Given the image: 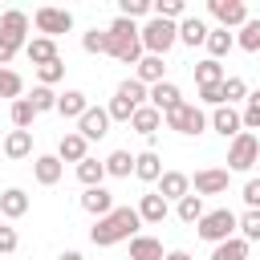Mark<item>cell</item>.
<instances>
[{
    "instance_id": "1",
    "label": "cell",
    "mask_w": 260,
    "mask_h": 260,
    "mask_svg": "<svg viewBox=\"0 0 260 260\" xmlns=\"http://www.w3.org/2000/svg\"><path fill=\"white\" fill-rule=\"evenodd\" d=\"M138 211L134 207H114V211H106L93 228H89V244H98V248H110V244H122V240H134L138 236Z\"/></svg>"
},
{
    "instance_id": "2",
    "label": "cell",
    "mask_w": 260,
    "mask_h": 260,
    "mask_svg": "<svg viewBox=\"0 0 260 260\" xmlns=\"http://www.w3.org/2000/svg\"><path fill=\"white\" fill-rule=\"evenodd\" d=\"M106 53L126 61V65H138L142 57V45H138V24L126 20V16H114L110 28H106Z\"/></svg>"
},
{
    "instance_id": "3",
    "label": "cell",
    "mask_w": 260,
    "mask_h": 260,
    "mask_svg": "<svg viewBox=\"0 0 260 260\" xmlns=\"http://www.w3.org/2000/svg\"><path fill=\"white\" fill-rule=\"evenodd\" d=\"M138 106H146V85H138L134 77H126V81L118 85V93L110 98L106 118H110V122H130V114H134Z\"/></svg>"
},
{
    "instance_id": "4",
    "label": "cell",
    "mask_w": 260,
    "mask_h": 260,
    "mask_svg": "<svg viewBox=\"0 0 260 260\" xmlns=\"http://www.w3.org/2000/svg\"><path fill=\"white\" fill-rule=\"evenodd\" d=\"M195 232H199V240H207V244H223V240H232V232H236V211H228V207L203 211L199 223H195Z\"/></svg>"
},
{
    "instance_id": "5",
    "label": "cell",
    "mask_w": 260,
    "mask_h": 260,
    "mask_svg": "<svg viewBox=\"0 0 260 260\" xmlns=\"http://www.w3.org/2000/svg\"><path fill=\"white\" fill-rule=\"evenodd\" d=\"M138 45H142L150 57H167V49L175 45V24H171V20L150 16V20L138 28Z\"/></svg>"
},
{
    "instance_id": "6",
    "label": "cell",
    "mask_w": 260,
    "mask_h": 260,
    "mask_svg": "<svg viewBox=\"0 0 260 260\" xmlns=\"http://www.w3.org/2000/svg\"><path fill=\"white\" fill-rule=\"evenodd\" d=\"M256 158H260V138L256 134H248V130H240L236 138H232V146H228V175L232 171H252L256 167Z\"/></svg>"
},
{
    "instance_id": "7",
    "label": "cell",
    "mask_w": 260,
    "mask_h": 260,
    "mask_svg": "<svg viewBox=\"0 0 260 260\" xmlns=\"http://www.w3.org/2000/svg\"><path fill=\"white\" fill-rule=\"evenodd\" d=\"M162 122H167L175 134H203V126H207V114H203L199 106H191V102H179L171 114H162Z\"/></svg>"
},
{
    "instance_id": "8",
    "label": "cell",
    "mask_w": 260,
    "mask_h": 260,
    "mask_svg": "<svg viewBox=\"0 0 260 260\" xmlns=\"http://www.w3.org/2000/svg\"><path fill=\"white\" fill-rule=\"evenodd\" d=\"M32 24H37V32H41V37L57 41L61 32H69V28H73V16H69L65 8H53V4H45V8H37V12H32Z\"/></svg>"
},
{
    "instance_id": "9",
    "label": "cell",
    "mask_w": 260,
    "mask_h": 260,
    "mask_svg": "<svg viewBox=\"0 0 260 260\" xmlns=\"http://www.w3.org/2000/svg\"><path fill=\"white\" fill-rule=\"evenodd\" d=\"M77 134H81L85 142L106 138V134H110V118H106V110H102V106H85V114L77 118Z\"/></svg>"
},
{
    "instance_id": "10",
    "label": "cell",
    "mask_w": 260,
    "mask_h": 260,
    "mask_svg": "<svg viewBox=\"0 0 260 260\" xmlns=\"http://www.w3.org/2000/svg\"><path fill=\"white\" fill-rule=\"evenodd\" d=\"M228 179H232V175H228L223 167H203V171H195L191 183H195V195L203 199V195H223V191H228Z\"/></svg>"
},
{
    "instance_id": "11",
    "label": "cell",
    "mask_w": 260,
    "mask_h": 260,
    "mask_svg": "<svg viewBox=\"0 0 260 260\" xmlns=\"http://www.w3.org/2000/svg\"><path fill=\"white\" fill-rule=\"evenodd\" d=\"M207 8H211V16L219 20V28H232V24H244V20H248L244 0H207Z\"/></svg>"
},
{
    "instance_id": "12",
    "label": "cell",
    "mask_w": 260,
    "mask_h": 260,
    "mask_svg": "<svg viewBox=\"0 0 260 260\" xmlns=\"http://www.w3.org/2000/svg\"><path fill=\"white\" fill-rule=\"evenodd\" d=\"M179 102H183V93H179L175 81H158V85H150V93H146V106L158 110V114H171Z\"/></svg>"
},
{
    "instance_id": "13",
    "label": "cell",
    "mask_w": 260,
    "mask_h": 260,
    "mask_svg": "<svg viewBox=\"0 0 260 260\" xmlns=\"http://www.w3.org/2000/svg\"><path fill=\"white\" fill-rule=\"evenodd\" d=\"M154 195H162L167 203H171V199L179 203L183 195H191V179H187L183 171H162V175H158V191H154Z\"/></svg>"
},
{
    "instance_id": "14",
    "label": "cell",
    "mask_w": 260,
    "mask_h": 260,
    "mask_svg": "<svg viewBox=\"0 0 260 260\" xmlns=\"http://www.w3.org/2000/svg\"><path fill=\"white\" fill-rule=\"evenodd\" d=\"M85 150H89V142H85L77 130H69V134H61V142H57V162H61V167H65V162H81Z\"/></svg>"
},
{
    "instance_id": "15",
    "label": "cell",
    "mask_w": 260,
    "mask_h": 260,
    "mask_svg": "<svg viewBox=\"0 0 260 260\" xmlns=\"http://www.w3.org/2000/svg\"><path fill=\"white\" fill-rule=\"evenodd\" d=\"M0 37H8V41H16V45H24V37H28V16H24L20 8H8V12L0 16Z\"/></svg>"
},
{
    "instance_id": "16",
    "label": "cell",
    "mask_w": 260,
    "mask_h": 260,
    "mask_svg": "<svg viewBox=\"0 0 260 260\" xmlns=\"http://www.w3.org/2000/svg\"><path fill=\"white\" fill-rule=\"evenodd\" d=\"M134 81L138 85H158V81H167V65H162V57H138V73H134Z\"/></svg>"
},
{
    "instance_id": "17",
    "label": "cell",
    "mask_w": 260,
    "mask_h": 260,
    "mask_svg": "<svg viewBox=\"0 0 260 260\" xmlns=\"http://www.w3.org/2000/svg\"><path fill=\"white\" fill-rule=\"evenodd\" d=\"M81 207L102 219L106 211H114V195H110L106 187H85V191H81Z\"/></svg>"
},
{
    "instance_id": "18",
    "label": "cell",
    "mask_w": 260,
    "mask_h": 260,
    "mask_svg": "<svg viewBox=\"0 0 260 260\" xmlns=\"http://www.w3.org/2000/svg\"><path fill=\"white\" fill-rule=\"evenodd\" d=\"M203 37H207V24L199 20V16H183L179 24H175V41H183V45H203Z\"/></svg>"
},
{
    "instance_id": "19",
    "label": "cell",
    "mask_w": 260,
    "mask_h": 260,
    "mask_svg": "<svg viewBox=\"0 0 260 260\" xmlns=\"http://www.w3.org/2000/svg\"><path fill=\"white\" fill-rule=\"evenodd\" d=\"M85 106H89V98H85L81 89H65V93H57V106H53V110H57L61 118H81Z\"/></svg>"
},
{
    "instance_id": "20",
    "label": "cell",
    "mask_w": 260,
    "mask_h": 260,
    "mask_svg": "<svg viewBox=\"0 0 260 260\" xmlns=\"http://www.w3.org/2000/svg\"><path fill=\"white\" fill-rule=\"evenodd\" d=\"M61 171H65V167L57 162V154H37V158H32V175H37L41 187H53V183L61 179Z\"/></svg>"
},
{
    "instance_id": "21",
    "label": "cell",
    "mask_w": 260,
    "mask_h": 260,
    "mask_svg": "<svg viewBox=\"0 0 260 260\" xmlns=\"http://www.w3.org/2000/svg\"><path fill=\"white\" fill-rule=\"evenodd\" d=\"M130 175H138L142 183H158V175H162V158L154 154V150H142V154H134V171Z\"/></svg>"
},
{
    "instance_id": "22",
    "label": "cell",
    "mask_w": 260,
    "mask_h": 260,
    "mask_svg": "<svg viewBox=\"0 0 260 260\" xmlns=\"http://www.w3.org/2000/svg\"><path fill=\"white\" fill-rule=\"evenodd\" d=\"M134 211H138V219H142V223H162V219H167V199L150 191V195H142V199H138V207H134Z\"/></svg>"
},
{
    "instance_id": "23",
    "label": "cell",
    "mask_w": 260,
    "mask_h": 260,
    "mask_svg": "<svg viewBox=\"0 0 260 260\" xmlns=\"http://www.w3.org/2000/svg\"><path fill=\"white\" fill-rule=\"evenodd\" d=\"M24 211H28V195H24L20 187L0 191V215H4V219H20Z\"/></svg>"
},
{
    "instance_id": "24",
    "label": "cell",
    "mask_w": 260,
    "mask_h": 260,
    "mask_svg": "<svg viewBox=\"0 0 260 260\" xmlns=\"http://www.w3.org/2000/svg\"><path fill=\"white\" fill-rule=\"evenodd\" d=\"M24 53H28L32 65H49V61H57V41H49V37H32V41H24Z\"/></svg>"
},
{
    "instance_id": "25",
    "label": "cell",
    "mask_w": 260,
    "mask_h": 260,
    "mask_svg": "<svg viewBox=\"0 0 260 260\" xmlns=\"http://www.w3.org/2000/svg\"><path fill=\"white\" fill-rule=\"evenodd\" d=\"M211 130H219L223 138H236L244 126H240V114H236L232 106H215V114H211Z\"/></svg>"
},
{
    "instance_id": "26",
    "label": "cell",
    "mask_w": 260,
    "mask_h": 260,
    "mask_svg": "<svg viewBox=\"0 0 260 260\" xmlns=\"http://www.w3.org/2000/svg\"><path fill=\"white\" fill-rule=\"evenodd\" d=\"M4 154H8L12 162L28 158V154H32V130H12V134L4 138Z\"/></svg>"
},
{
    "instance_id": "27",
    "label": "cell",
    "mask_w": 260,
    "mask_h": 260,
    "mask_svg": "<svg viewBox=\"0 0 260 260\" xmlns=\"http://www.w3.org/2000/svg\"><path fill=\"white\" fill-rule=\"evenodd\" d=\"M167 252H162V240H154V236H134L130 240V260H162Z\"/></svg>"
},
{
    "instance_id": "28",
    "label": "cell",
    "mask_w": 260,
    "mask_h": 260,
    "mask_svg": "<svg viewBox=\"0 0 260 260\" xmlns=\"http://www.w3.org/2000/svg\"><path fill=\"white\" fill-rule=\"evenodd\" d=\"M130 126H134L138 134H146V138H150V134H158V126H162V114H158V110H150V106H138V110L130 114Z\"/></svg>"
},
{
    "instance_id": "29",
    "label": "cell",
    "mask_w": 260,
    "mask_h": 260,
    "mask_svg": "<svg viewBox=\"0 0 260 260\" xmlns=\"http://www.w3.org/2000/svg\"><path fill=\"white\" fill-rule=\"evenodd\" d=\"M203 45H207V53H211V61H219V57H228V49H232L236 41H232V32H228V28H207V37H203Z\"/></svg>"
},
{
    "instance_id": "30",
    "label": "cell",
    "mask_w": 260,
    "mask_h": 260,
    "mask_svg": "<svg viewBox=\"0 0 260 260\" xmlns=\"http://www.w3.org/2000/svg\"><path fill=\"white\" fill-rule=\"evenodd\" d=\"M211 260H248V244L240 236H232V240H223V244L211 248Z\"/></svg>"
},
{
    "instance_id": "31",
    "label": "cell",
    "mask_w": 260,
    "mask_h": 260,
    "mask_svg": "<svg viewBox=\"0 0 260 260\" xmlns=\"http://www.w3.org/2000/svg\"><path fill=\"white\" fill-rule=\"evenodd\" d=\"M244 53H260V20H244L240 24V37H232Z\"/></svg>"
},
{
    "instance_id": "32",
    "label": "cell",
    "mask_w": 260,
    "mask_h": 260,
    "mask_svg": "<svg viewBox=\"0 0 260 260\" xmlns=\"http://www.w3.org/2000/svg\"><path fill=\"white\" fill-rule=\"evenodd\" d=\"M102 167H106V175H114V179H126V175L134 171V154H130V150H114V154H110Z\"/></svg>"
},
{
    "instance_id": "33",
    "label": "cell",
    "mask_w": 260,
    "mask_h": 260,
    "mask_svg": "<svg viewBox=\"0 0 260 260\" xmlns=\"http://www.w3.org/2000/svg\"><path fill=\"white\" fill-rule=\"evenodd\" d=\"M77 179H81L85 187H102V179H106V167H102L98 158H89V154H85V158L77 162Z\"/></svg>"
},
{
    "instance_id": "34",
    "label": "cell",
    "mask_w": 260,
    "mask_h": 260,
    "mask_svg": "<svg viewBox=\"0 0 260 260\" xmlns=\"http://www.w3.org/2000/svg\"><path fill=\"white\" fill-rule=\"evenodd\" d=\"M195 81H199V85H219V81H223V65L211 61V57H207V61H195Z\"/></svg>"
},
{
    "instance_id": "35",
    "label": "cell",
    "mask_w": 260,
    "mask_h": 260,
    "mask_svg": "<svg viewBox=\"0 0 260 260\" xmlns=\"http://www.w3.org/2000/svg\"><path fill=\"white\" fill-rule=\"evenodd\" d=\"M150 12H154L158 20H171V24H175V20H183L187 4H183V0H158V4H150Z\"/></svg>"
},
{
    "instance_id": "36",
    "label": "cell",
    "mask_w": 260,
    "mask_h": 260,
    "mask_svg": "<svg viewBox=\"0 0 260 260\" xmlns=\"http://www.w3.org/2000/svg\"><path fill=\"white\" fill-rule=\"evenodd\" d=\"M219 98H223V106H232V102L248 98V85H244V77H223V81H219Z\"/></svg>"
},
{
    "instance_id": "37",
    "label": "cell",
    "mask_w": 260,
    "mask_h": 260,
    "mask_svg": "<svg viewBox=\"0 0 260 260\" xmlns=\"http://www.w3.org/2000/svg\"><path fill=\"white\" fill-rule=\"evenodd\" d=\"M236 228L244 232V236H240L244 244H252V240H260V211H244V215H236Z\"/></svg>"
},
{
    "instance_id": "38",
    "label": "cell",
    "mask_w": 260,
    "mask_h": 260,
    "mask_svg": "<svg viewBox=\"0 0 260 260\" xmlns=\"http://www.w3.org/2000/svg\"><path fill=\"white\" fill-rule=\"evenodd\" d=\"M37 77H41V85H45V89H53V85L65 77V61L57 57V61H49V65H37Z\"/></svg>"
},
{
    "instance_id": "39",
    "label": "cell",
    "mask_w": 260,
    "mask_h": 260,
    "mask_svg": "<svg viewBox=\"0 0 260 260\" xmlns=\"http://www.w3.org/2000/svg\"><path fill=\"white\" fill-rule=\"evenodd\" d=\"M24 102L32 106V114H45V110H53V106H57V93H53V89H45V85H37Z\"/></svg>"
},
{
    "instance_id": "40",
    "label": "cell",
    "mask_w": 260,
    "mask_h": 260,
    "mask_svg": "<svg viewBox=\"0 0 260 260\" xmlns=\"http://www.w3.org/2000/svg\"><path fill=\"white\" fill-rule=\"evenodd\" d=\"M199 215H203V199L199 195H183L179 199V219L183 223H199Z\"/></svg>"
},
{
    "instance_id": "41",
    "label": "cell",
    "mask_w": 260,
    "mask_h": 260,
    "mask_svg": "<svg viewBox=\"0 0 260 260\" xmlns=\"http://www.w3.org/2000/svg\"><path fill=\"white\" fill-rule=\"evenodd\" d=\"M8 114H12V126H16V130H28V126H32V118H37V114H32V106H28L24 98H16Z\"/></svg>"
},
{
    "instance_id": "42",
    "label": "cell",
    "mask_w": 260,
    "mask_h": 260,
    "mask_svg": "<svg viewBox=\"0 0 260 260\" xmlns=\"http://www.w3.org/2000/svg\"><path fill=\"white\" fill-rule=\"evenodd\" d=\"M240 126H244L248 134L260 126V93H248V106H244V114H240Z\"/></svg>"
},
{
    "instance_id": "43",
    "label": "cell",
    "mask_w": 260,
    "mask_h": 260,
    "mask_svg": "<svg viewBox=\"0 0 260 260\" xmlns=\"http://www.w3.org/2000/svg\"><path fill=\"white\" fill-rule=\"evenodd\" d=\"M20 89H24V81H20V73H12V69H0V98H20Z\"/></svg>"
},
{
    "instance_id": "44",
    "label": "cell",
    "mask_w": 260,
    "mask_h": 260,
    "mask_svg": "<svg viewBox=\"0 0 260 260\" xmlns=\"http://www.w3.org/2000/svg\"><path fill=\"white\" fill-rule=\"evenodd\" d=\"M146 12H150V0H122V4H118V16H126V20L146 16Z\"/></svg>"
},
{
    "instance_id": "45",
    "label": "cell",
    "mask_w": 260,
    "mask_h": 260,
    "mask_svg": "<svg viewBox=\"0 0 260 260\" xmlns=\"http://www.w3.org/2000/svg\"><path fill=\"white\" fill-rule=\"evenodd\" d=\"M81 49H85V53H106V32L89 28V32L81 37Z\"/></svg>"
},
{
    "instance_id": "46",
    "label": "cell",
    "mask_w": 260,
    "mask_h": 260,
    "mask_svg": "<svg viewBox=\"0 0 260 260\" xmlns=\"http://www.w3.org/2000/svg\"><path fill=\"white\" fill-rule=\"evenodd\" d=\"M244 203H248V211H260V179L244 183Z\"/></svg>"
},
{
    "instance_id": "47",
    "label": "cell",
    "mask_w": 260,
    "mask_h": 260,
    "mask_svg": "<svg viewBox=\"0 0 260 260\" xmlns=\"http://www.w3.org/2000/svg\"><path fill=\"white\" fill-rule=\"evenodd\" d=\"M16 228H8V223H0V256H8V252H16Z\"/></svg>"
},
{
    "instance_id": "48",
    "label": "cell",
    "mask_w": 260,
    "mask_h": 260,
    "mask_svg": "<svg viewBox=\"0 0 260 260\" xmlns=\"http://www.w3.org/2000/svg\"><path fill=\"white\" fill-rule=\"evenodd\" d=\"M199 102H207V106H223L219 85H199Z\"/></svg>"
},
{
    "instance_id": "49",
    "label": "cell",
    "mask_w": 260,
    "mask_h": 260,
    "mask_svg": "<svg viewBox=\"0 0 260 260\" xmlns=\"http://www.w3.org/2000/svg\"><path fill=\"white\" fill-rule=\"evenodd\" d=\"M16 49H20L16 41H8V37H0V69H4V65H8L12 57H16Z\"/></svg>"
},
{
    "instance_id": "50",
    "label": "cell",
    "mask_w": 260,
    "mask_h": 260,
    "mask_svg": "<svg viewBox=\"0 0 260 260\" xmlns=\"http://www.w3.org/2000/svg\"><path fill=\"white\" fill-rule=\"evenodd\" d=\"M162 260H191V252H179V248H175V252H167Z\"/></svg>"
},
{
    "instance_id": "51",
    "label": "cell",
    "mask_w": 260,
    "mask_h": 260,
    "mask_svg": "<svg viewBox=\"0 0 260 260\" xmlns=\"http://www.w3.org/2000/svg\"><path fill=\"white\" fill-rule=\"evenodd\" d=\"M57 260H85V256H81V252H73V248H69V252H61V256H57Z\"/></svg>"
}]
</instances>
